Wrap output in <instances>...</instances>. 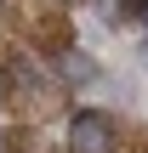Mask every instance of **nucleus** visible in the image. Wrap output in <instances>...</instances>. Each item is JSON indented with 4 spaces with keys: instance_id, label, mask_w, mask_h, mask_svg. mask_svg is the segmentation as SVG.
<instances>
[{
    "instance_id": "3",
    "label": "nucleus",
    "mask_w": 148,
    "mask_h": 153,
    "mask_svg": "<svg viewBox=\"0 0 148 153\" xmlns=\"http://www.w3.org/2000/svg\"><path fill=\"white\" fill-rule=\"evenodd\" d=\"M114 6H120L125 17H143V23H148V0H114Z\"/></svg>"
},
{
    "instance_id": "4",
    "label": "nucleus",
    "mask_w": 148,
    "mask_h": 153,
    "mask_svg": "<svg viewBox=\"0 0 148 153\" xmlns=\"http://www.w3.org/2000/svg\"><path fill=\"white\" fill-rule=\"evenodd\" d=\"M143 62H148V40H143Z\"/></svg>"
},
{
    "instance_id": "6",
    "label": "nucleus",
    "mask_w": 148,
    "mask_h": 153,
    "mask_svg": "<svg viewBox=\"0 0 148 153\" xmlns=\"http://www.w3.org/2000/svg\"><path fill=\"white\" fill-rule=\"evenodd\" d=\"M0 153H6V142H0Z\"/></svg>"
},
{
    "instance_id": "5",
    "label": "nucleus",
    "mask_w": 148,
    "mask_h": 153,
    "mask_svg": "<svg viewBox=\"0 0 148 153\" xmlns=\"http://www.w3.org/2000/svg\"><path fill=\"white\" fill-rule=\"evenodd\" d=\"M0 97H6V79H0Z\"/></svg>"
},
{
    "instance_id": "2",
    "label": "nucleus",
    "mask_w": 148,
    "mask_h": 153,
    "mask_svg": "<svg viewBox=\"0 0 148 153\" xmlns=\"http://www.w3.org/2000/svg\"><path fill=\"white\" fill-rule=\"evenodd\" d=\"M57 74H63L68 85H91V79H97V62H91L86 51H74V45H68V51L57 57Z\"/></svg>"
},
{
    "instance_id": "1",
    "label": "nucleus",
    "mask_w": 148,
    "mask_h": 153,
    "mask_svg": "<svg viewBox=\"0 0 148 153\" xmlns=\"http://www.w3.org/2000/svg\"><path fill=\"white\" fill-rule=\"evenodd\" d=\"M114 119L97 114V108H80L68 119V153H114Z\"/></svg>"
}]
</instances>
